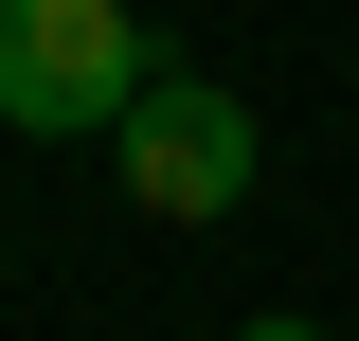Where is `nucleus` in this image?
<instances>
[{
  "label": "nucleus",
  "instance_id": "obj_3",
  "mask_svg": "<svg viewBox=\"0 0 359 341\" xmlns=\"http://www.w3.org/2000/svg\"><path fill=\"white\" fill-rule=\"evenodd\" d=\"M233 341H323V323H233Z\"/></svg>",
  "mask_w": 359,
  "mask_h": 341
},
{
  "label": "nucleus",
  "instance_id": "obj_2",
  "mask_svg": "<svg viewBox=\"0 0 359 341\" xmlns=\"http://www.w3.org/2000/svg\"><path fill=\"white\" fill-rule=\"evenodd\" d=\"M252 108H233V90H198V72H162L126 108V126H108V180H126V215H162V234H198V215H233L252 198Z\"/></svg>",
  "mask_w": 359,
  "mask_h": 341
},
{
  "label": "nucleus",
  "instance_id": "obj_1",
  "mask_svg": "<svg viewBox=\"0 0 359 341\" xmlns=\"http://www.w3.org/2000/svg\"><path fill=\"white\" fill-rule=\"evenodd\" d=\"M162 90V54H144L126 0H0V126H36V144H108Z\"/></svg>",
  "mask_w": 359,
  "mask_h": 341
}]
</instances>
